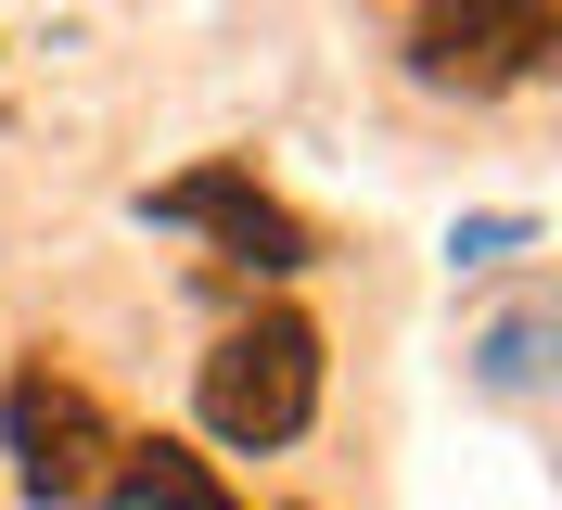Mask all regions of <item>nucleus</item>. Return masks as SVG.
<instances>
[{
  "label": "nucleus",
  "instance_id": "obj_1",
  "mask_svg": "<svg viewBox=\"0 0 562 510\" xmlns=\"http://www.w3.org/2000/svg\"><path fill=\"white\" fill-rule=\"evenodd\" d=\"M0 446H13V485L52 510H90L115 498V460H128V434L103 421V396L90 383H65L52 358H26V371L0 383Z\"/></svg>",
  "mask_w": 562,
  "mask_h": 510
},
{
  "label": "nucleus",
  "instance_id": "obj_2",
  "mask_svg": "<svg viewBox=\"0 0 562 510\" xmlns=\"http://www.w3.org/2000/svg\"><path fill=\"white\" fill-rule=\"evenodd\" d=\"M205 434L217 446H294L319 408V332L294 319V306H269V319H244V332L205 358Z\"/></svg>",
  "mask_w": 562,
  "mask_h": 510
},
{
  "label": "nucleus",
  "instance_id": "obj_3",
  "mask_svg": "<svg viewBox=\"0 0 562 510\" xmlns=\"http://www.w3.org/2000/svg\"><path fill=\"white\" fill-rule=\"evenodd\" d=\"M140 217H167V230H217L244 269H307V256H319V230H307L281 192H256L244 167H192V179H167Z\"/></svg>",
  "mask_w": 562,
  "mask_h": 510
},
{
  "label": "nucleus",
  "instance_id": "obj_4",
  "mask_svg": "<svg viewBox=\"0 0 562 510\" xmlns=\"http://www.w3.org/2000/svg\"><path fill=\"white\" fill-rule=\"evenodd\" d=\"M562 52V13H409V65L435 77V90H512V77H537Z\"/></svg>",
  "mask_w": 562,
  "mask_h": 510
},
{
  "label": "nucleus",
  "instance_id": "obj_5",
  "mask_svg": "<svg viewBox=\"0 0 562 510\" xmlns=\"http://www.w3.org/2000/svg\"><path fill=\"white\" fill-rule=\"evenodd\" d=\"M115 498H140V510H244V498H231V485L205 473V460H192V446H167V434H154V446H128V460H115Z\"/></svg>",
  "mask_w": 562,
  "mask_h": 510
}]
</instances>
